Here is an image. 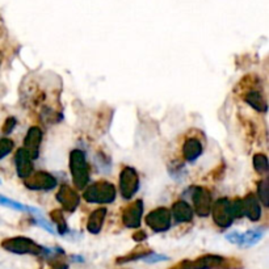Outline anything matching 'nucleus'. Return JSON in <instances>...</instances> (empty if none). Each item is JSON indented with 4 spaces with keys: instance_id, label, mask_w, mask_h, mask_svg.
Returning a JSON list of instances; mask_svg holds the SVG:
<instances>
[{
    "instance_id": "obj_15",
    "label": "nucleus",
    "mask_w": 269,
    "mask_h": 269,
    "mask_svg": "<svg viewBox=\"0 0 269 269\" xmlns=\"http://www.w3.org/2000/svg\"><path fill=\"white\" fill-rule=\"evenodd\" d=\"M193 215H195V212L191 208V205L188 204L187 201H180L175 202L172 205V212L171 217H173L176 223H185V222H191L193 219Z\"/></svg>"
},
{
    "instance_id": "obj_27",
    "label": "nucleus",
    "mask_w": 269,
    "mask_h": 269,
    "mask_svg": "<svg viewBox=\"0 0 269 269\" xmlns=\"http://www.w3.org/2000/svg\"><path fill=\"white\" fill-rule=\"evenodd\" d=\"M167 256H163V255H157L154 254V252H151L150 255H147L146 258L143 259L145 262L147 263H158V262H161V260H167Z\"/></svg>"
},
{
    "instance_id": "obj_24",
    "label": "nucleus",
    "mask_w": 269,
    "mask_h": 269,
    "mask_svg": "<svg viewBox=\"0 0 269 269\" xmlns=\"http://www.w3.org/2000/svg\"><path fill=\"white\" fill-rule=\"evenodd\" d=\"M258 191H259V201L263 202V205L268 206V198H269V188H268V181L267 180H262L258 185Z\"/></svg>"
},
{
    "instance_id": "obj_16",
    "label": "nucleus",
    "mask_w": 269,
    "mask_h": 269,
    "mask_svg": "<svg viewBox=\"0 0 269 269\" xmlns=\"http://www.w3.org/2000/svg\"><path fill=\"white\" fill-rule=\"evenodd\" d=\"M242 202H243L244 215L248 217V219L254 220V222L260 219V217H262V208H260V202H259L258 197L254 193H248L242 200Z\"/></svg>"
},
{
    "instance_id": "obj_28",
    "label": "nucleus",
    "mask_w": 269,
    "mask_h": 269,
    "mask_svg": "<svg viewBox=\"0 0 269 269\" xmlns=\"http://www.w3.org/2000/svg\"><path fill=\"white\" fill-rule=\"evenodd\" d=\"M36 222H37L38 226H41V227L45 228L48 232H50V234H54V230H53V227L50 226L49 223H48V222H46L45 219H44V218H41V217L37 218V219H36Z\"/></svg>"
},
{
    "instance_id": "obj_6",
    "label": "nucleus",
    "mask_w": 269,
    "mask_h": 269,
    "mask_svg": "<svg viewBox=\"0 0 269 269\" xmlns=\"http://www.w3.org/2000/svg\"><path fill=\"white\" fill-rule=\"evenodd\" d=\"M139 191V176L133 167H123L120 172V193L125 200H131Z\"/></svg>"
},
{
    "instance_id": "obj_13",
    "label": "nucleus",
    "mask_w": 269,
    "mask_h": 269,
    "mask_svg": "<svg viewBox=\"0 0 269 269\" xmlns=\"http://www.w3.org/2000/svg\"><path fill=\"white\" fill-rule=\"evenodd\" d=\"M42 142V130L38 126H32L24 138V150L28 151L32 159H37L40 155V146Z\"/></svg>"
},
{
    "instance_id": "obj_14",
    "label": "nucleus",
    "mask_w": 269,
    "mask_h": 269,
    "mask_svg": "<svg viewBox=\"0 0 269 269\" xmlns=\"http://www.w3.org/2000/svg\"><path fill=\"white\" fill-rule=\"evenodd\" d=\"M15 164H16V172L19 177L25 180L26 177H29L33 172V159L30 158L28 151L24 149H19L15 155Z\"/></svg>"
},
{
    "instance_id": "obj_18",
    "label": "nucleus",
    "mask_w": 269,
    "mask_h": 269,
    "mask_svg": "<svg viewBox=\"0 0 269 269\" xmlns=\"http://www.w3.org/2000/svg\"><path fill=\"white\" fill-rule=\"evenodd\" d=\"M105 217H107V209L105 208H99V209L94 210L91 213L90 218L87 220V230L91 234H99L103 228V224H104Z\"/></svg>"
},
{
    "instance_id": "obj_8",
    "label": "nucleus",
    "mask_w": 269,
    "mask_h": 269,
    "mask_svg": "<svg viewBox=\"0 0 269 269\" xmlns=\"http://www.w3.org/2000/svg\"><path fill=\"white\" fill-rule=\"evenodd\" d=\"M24 184L30 191H52L58 185V181L49 172L38 171L26 177Z\"/></svg>"
},
{
    "instance_id": "obj_9",
    "label": "nucleus",
    "mask_w": 269,
    "mask_h": 269,
    "mask_svg": "<svg viewBox=\"0 0 269 269\" xmlns=\"http://www.w3.org/2000/svg\"><path fill=\"white\" fill-rule=\"evenodd\" d=\"M192 200L193 206L198 217H208L212 212V195L210 192L204 187L192 188Z\"/></svg>"
},
{
    "instance_id": "obj_11",
    "label": "nucleus",
    "mask_w": 269,
    "mask_h": 269,
    "mask_svg": "<svg viewBox=\"0 0 269 269\" xmlns=\"http://www.w3.org/2000/svg\"><path fill=\"white\" fill-rule=\"evenodd\" d=\"M266 234L264 228H254L250 231L244 232V234H239V232H230L228 235H226V239L228 242H231L234 244L242 247H251L259 243V240L262 239Z\"/></svg>"
},
{
    "instance_id": "obj_3",
    "label": "nucleus",
    "mask_w": 269,
    "mask_h": 269,
    "mask_svg": "<svg viewBox=\"0 0 269 269\" xmlns=\"http://www.w3.org/2000/svg\"><path fill=\"white\" fill-rule=\"evenodd\" d=\"M230 260L217 255H204L196 260H183L171 269H217L227 268Z\"/></svg>"
},
{
    "instance_id": "obj_2",
    "label": "nucleus",
    "mask_w": 269,
    "mask_h": 269,
    "mask_svg": "<svg viewBox=\"0 0 269 269\" xmlns=\"http://www.w3.org/2000/svg\"><path fill=\"white\" fill-rule=\"evenodd\" d=\"M116 188L108 181H96L86 188L83 198L90 204H112L116 200Z\"/></svg>"
},
{
    "instance_id": "obj_20",
    "label": "nucleus",
    "mask_w": 269,
    "mask_h": 269,
    "mask_svg": "<svg viewBox=\"0 0 269 269\" xmlns=\"http://www.w3.org/2000/svg\"><path fill=\"white\" fill-rule=\"evenodd\" d=\"M0 205L5 206V208H8V209L17 210V212L33 213V214H37V215H40V214H41V212H40L38 209H36V208L26 206V205H24V204H20V202H17V201H13V200L5 197V196H3V195H0Z\"/></svg>"
},
{
    "instance_id": "obj_23",
    "label": "nucleus",
    "mask_w": 269,
    "mask_h": 269,
    "mask_svg": "<svg viewBox=\"0 0 269 269\" xmlns=\"http://www.w3.org/2000/svg\"><path fill=\"white\" fill-rule=\"evenodd\" d=\"M254 167L255 171L258 172V173H260V175L267 173L269 169L268 158H267L264 154H256L254 157Z\"/></svg>"
},
{
    "instance_id": "obj_29",
    "label": "nucleus",
    "mask_w": 269,
    "mask_h": 269,
    "mask_svg": "<svg viewBox=\"0 0 269 269\" xmlns=\"http://www.w3.org/2000/svg\"><path fill=\"white\" fill-rule=\"evenodd\" d=\"M133 238H134L135 240H143L145 239V238H146V234H145V232L143 231H138L137 232V234H134V235H133Z\"/></svg>"
},
{
    "instance_id": "obj_1",
    "label": "nucleus",
    "mask_w": 269,
    "mask_h": 269,
    "mask_svg": "<svg viewBox=\"0 0 269 269\" xmlns=\"http://www.w3.org/2000/svg\"><path fill=\"white\" fill-rule=\"evenodd\" d=\"M70 171L75 187L78 189L87 188L90 183V167L82 150L75 149L70 153Z\"/></svg>"
},
{
    "instance_id": "obj_21",
    "label": "nucleus",
    "mask_w": 269,
    "mask_h": 269,
    "mask_svg": "<svg viewBox=\"0 0 269 269\" xmlns=\"http://www.w3.org/2000/svg\"><path fill=\"white\" fill-rule=\"evenodd\" d=\"M50 218L54 223L56 224V228H58V232H59V235H66L70 230H68V226L66 223V219L63 217V213H62V210L55 209L52 210L50 212Z\"/></svg>"
},
{
    "instance_id": "obj_25",
    "label": "nucleus",
    "mask_w": 269,
    "mask_h": 269,
    "mask_svg": "<svg viewBox=\"0 0 269 269\" xmlns=\"http://www.w3.org/2000/svg\"><path fill=\"white\" fill-rule=\"evenodd\" d=\"M13 146H15V145H13V141H11L9 138L0 139V159H3L4 157H7L8 154L12 151Z\"/></svg>"
},
{
    "instance_id": "obj_5",
    "label": "nucleus",
    "mask_w": 269,
    "mask_h": 269,
    "mask_svg": "<svg viewBox=\"0 0 269 269\" xmlns=\"http://www.w3.org/2000/svg\"><path fill=\"white\" fill-rule=\"evenodd\" d=\"M213 214L214 223L220 228H228L234 222V213H232L231 200L226 197L218 198L217 201L212 205V212Z\"/></svg>"
},
{
    "instance_id": "obj_26",
    "label": "nucleus",
    "mask_w": 269,
    "mask_h": 269,
    "mask_svg": "<svg viewBox=\"0 0 269 269\" xmlns=\"http://www.w3.org/2000/svg\"><path fill=\"white\" fill-rule=\"evenodd\" d=\"M16 125H17V121H16L15 117H8L7 120H5V122H4L3 134L5 135L11 134L12 131H13V129L16 127Z\"/></svg>"
},
{
    "instance_id": "obj_12",
    "label": "nucleus",
    "mask_w": 269,
    "mask_h": 269,
    "mask_svg": "<svg viewBox=\"0 0 269 269\" xmlns=\"http://www.w3.org/2000/svg\"><path fill=\"white\" fill-rule=\"evenodd\" d=\"M56 201L59 202L62 209L72 213L78 209L79 204H80V196L74 188L68 187V185H62L56 193Z\"/></svg>"
},
{
    "instance_id": "obj_7",
    "label": "nucleus",
    "mask_w": 269,
    "mask_h": 269,
    "mask_svg": "<svg viewBox=\"0 0 269 269\" xmlns=\"http://www.w3.org/2000/svg\"><path fill=\"white\" fill-rule=\"evenodd\" d=\"M146 224L154 232L168 231L172 224L171 212L167 208H158L150 212L145 218Z\"/></svg>"
},
{
    "instance_id": "obj_10",
    "label": "nucleus",
    "mask_w": 269,
    "mask_h": 269,
    "mask_svg": "<svg viewBox=\"0 0 269 269\" xmlns=\"http://www.w3.org/2000/svg\"><path fill=\"white\" fill-rule=\"evenodd\" d=\"M143 201L137 200L127 205L122 212V223L127 228H139L142 222Z\"/></svg>"
},
{
    "instance_id": "obj_17",
    "label": "nucleus",
    "mask_w": 269,
    "mask_h": 269,
    "mask_svg": "<svg viewBox=\"0 0 269 269\" xmlns=\"http://www.w3.org/2000/svg\"><path fill=\"white\" fill-rule=\"evenodd\" d=\"M204 153L202 143L197 138H188L183 145V157L189 163H193Z\"/></svg>"
},
{
    "instance_id": "obj_22",
    "label": "nucleus",
    "mask_w": 269,
    "mask_h": 269,
    "mask_svg": "<svg viewBox=\"0 0 269 269\" xmlns=\"http://www.w3.org/2000/svg\"><path fill=\"white\" fill-rule=\"evenodd\" d=\"M153 252L151 250L146 248V247L143 246H138L135 250H133L129 255L126 256H123V258L118 259L117 263H126V262H134V260H139V259H145L147 255H150Z\"/></svg>"
},
{
    "instance_id": "obj_4",
    "label": "nucleus",
    "mask_w": 269,
    "mask_h": 269,
    "mask_svg": "<svg viewBox=\"0 0 269 269\" xmlns=\"http://www.w3.org/2000/svg\"><path fill=\"white\" fill-rule=\"evenodd\" d=\"M1 247L4 250L19 255H40L44 254V250H45V247L40 246L34 240L25 236H15V238L3 240Z\"/></svg>"
},
{
    "instance_id": "obj_19",
    "label": "nucleus",
    "mask_w": 269,
    "mask_h": 269,
    "mask_svg": "<svg viewBox=\"0 0 269 269\" xmlns=\"http://www.w3.org/2000/svg\"><path fill=\"white\" fill-rule=\"evenodd\" d=\"M243 100L258 112H267V101L260 92L250 91L243 96Z\"/></svg>"
}]
</instances>
